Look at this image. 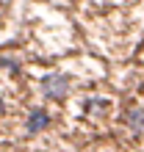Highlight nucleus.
Listing matches in <instances>:
<instances>
[{
    "label": "nucleus",
    "instance_id": "obj_1",
    "mask_svg": "<svg viewBox=\"0 0 144 152\" xmlns=\"http://www.w3.org/2000/svg\"><path fill=\"white\" fill-rule=\"evenodd\" d=\"M42 91L50 100H64L67 91H69V77L67 75H47L42 80Z\"/></svg>",
    "mask_w": 144,
    "mask_h": 152
},
{
    "label": "nucleus",
    "instance_id": "obj_2",
    "mask_svg": "<svg viewBox=\"0 0 144 152\" xmlns=\"http://www.w3.org/2000/svg\"><path fill=\"white\" fill-rule=\"evenodd\" d=\"M47 124H50L47 111H44V108H33L28 113V124H25V130H28V133H39V130L47 127Z\"/></svg>",
    "mask_w": 144,
    "mask_h": 152
},
{
    "label": "nucleus",
    "instance_id": "obj_3",
    "mask_svg": "<svg viewBox=\"0 0 144 152\" xmlns=\"http://www.w3.org/2000/svg\"><path fill=\"white\" fill-rule=\"evenodd\" d=\"M128 127L136 133V136H144V108H130L128 116H125Z\"/></svg>",
    "mask_w": 144,
    "mask_h": 152
},
{
    "label": "nucleus",
    "instance_id": "obj_4",
    "mask_svg": "<svg viewBox=\"0 0 144 152\" xmlns=\"http://www.w3.org/2000/svg\"><path fill=\"white\" fill-rule=\"evenodd\" d=\"M6 111V105H3V97H0V113H3Z\"/></svg>",
    "mask_w": 144,
    "mask_h": 152
}]
</instances>
